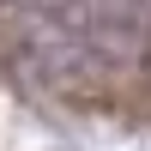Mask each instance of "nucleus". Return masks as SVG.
<instances>
[{
  "label": "nucleus",
  "mask_w": 151,
  "mask_h": 151,
  "mask_svg": "<svg viewBox=\"0 0 151 151\" xmlns=\"http://www.w3.org/2000/svg\"><path fill=\"white\" fill-rule=\"evenodd\" d=\"M145 151H151V145H145Z\"/></svg>",
  "instance_id": "obj_1"
}]
</instances>
